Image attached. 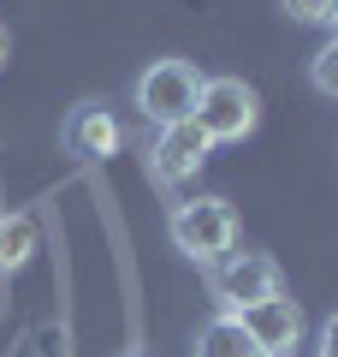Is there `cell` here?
<instances>
[{
	"label": "cell",
	"instance_id": "6da1fadb",
	"mask_svg": "<svg viewBox=\"0 0 338 357\" xmlns=\"http://www.w3.org/2000/svg\"><path fill=\"white\" fill-rule=\"evenodd\" d=\"M166 238H172L178 256L214 268L220 256L238 250V208L225 203V197H184L166 215Z\"/></svg>",
	"mask_w": 338,
	"mask_h": 357
},
{
	"label": "cell",
	"instance_id": "7a4b0ae2",
	"mask_svg": "<svg viewBox=\"0 0 338 357\" xmlns=\"http://www.w3.org/2000/svg\"><path fill=\"white\" fill-rule=\"evenodd\" d=\"M190 126H196L214 149H220V143H243L261 126V96H255V84H243V77H202Z\"/></svg>",
	"mask_w": 338,
	"mask_h": 357
},
{
	"label": "cell",
	"instance_id": "3957f363",
	"mask_svg": "<svg viewBox=\"0 0 338 357\" xmlns=\"http://www.w3.org/2000/svg\"><path fill=\"white\" fill-rule=\"evenodd\" d=\"M273 292H285V280H279V262L261 250H232L208 268V298L220 316H243L250 304H261Z\"/></svg>",
	"mask_w": 338,
	"mask_h": 357
},
{
	"label": "cell",
	"instance_id": "277c9868",
	"mask_svg": "<svg viewBox=\"0 0 338 357\" xmlns=\"http://www.w3.org/2000/svg\"><path fill=\"white\" fill-rule=\"evenodd\" d=\"M137 114L149 119L154 131L161 126H178V119L196 114V96H202V72L190 60H149V72L137 77Z\"/></svg>",
	"mask_w": 338,
	"mask_h": 357
},
{
	"label": "cell",
	"instance_id": "5b68a950",
	"mask_svg": "<svg viewBox=\"0 0 338 357\" xmlns=\"http://www.w3.org/2000/svg\"><path fill=\"white\" fill-rule=\"evenodd\" d=\"M208 155H214V143L202 137L190 119L161 126V131H154V143H149V178L161 185V191H178L184 178L202 173V161H208Z\"/></svg>",
	"mask_w": 338,
	"mask_h": 357
},
{
	"label": "cell",
	"instance_id": "8992f818",
	"mask_svg": "<svg viewBox=\"0 0 338 357\" xmlns=\"http://www.w3.org/2000/svg\"><path fill=\"white\" fill-rule=\"evenodd\" d=\"M238 321H243V333L255 340L261 357H297V345H303V304L291 292H273V298H261V304H250Z\"/></svg>",
	"mask_w": 338,
	"mask_h": 357
},
{
	"label": "cell",
	"instance_id": "52a82bcc",
	"mask_svg": "<svg viewBox=\"0 0 338 357\" xmlns=\"http://www.w3.org/2000/svg\"><path fill=\"white\" fill-rule=\"evenodd\" d=\"M60 149L72 161H107V155H119V119L101 102H77L60 119Z\"/></svg>",
	"mask_w": 338,
	"mask_h": 357
},
{
	"label": "cell",
	"instance_id": "ba28073f",
	"mask_svg": "<svg viewBox=\"0 0 338 357\" xmlns=\"http://www.w3.org/2000/svg\"><path fill=\"white\" fill-rule=\"evenodd\" d=\"M190 357H261V351H255V340L243 333L238 316H220V310H214L196 328V340H190Z\"/></svg>",
	"mask_w": 338,
	"mask_h": 357
},
{
	"label": "cell",
	"instance_id": "9c48e42d",
	"mask_svg": "<svg viewBox=\"0 0 338 357\" xmlns=\"http://www.w3.org/2000/svg\"><path fill=\"white\" fill-rule=\"evenodd\" d=\"M36 256V220L30 215H0V280L24 274Z\"/></svg>",
	"mask_w": 338,
	"mask_h": 357
},
{
	"label": "cell",
	"instance_id": "30bf717a",
	"mask_svg": "<svg viewBox=\"0 0 338 357\" xmlns=\"http://www.w3.org/2000/svg\"><path fill=\"white\" fill-rule=\"evenodd\" d=\"M291 24H309V30H332L338 24V0H279Z\"/></svg>",
	"mask_w": 338,
	"mask_h": 357
},
{
	"label": "cell",
	"instance_id": "8fae6325",
	"mask_svg": "<svg viewBox=\"0 0 338 357\" xmlns=\"http://www.w3.org/2000/svg\"><path fill=\"white\" fill-rule=\"evenodd\" d=\"M309 84L321 96H338V42H321L314 48V66H309Z\"/></svg>",
	"mask_w": 338,
	"mask_h": 357
},
{
	"label": "cell",
	"instance_id": "7c38bea8",
	"mask_svg": "<svg viewBox=\"0 0 338 357\" xmlns=\"http://www.w3.org/2000/svg\"><path fill=\"white\" fill-rule=\"evenodd\" d=\"M314 357H338V316L321 321V333H314Z\"/></svg>",
	"mask_w": 338,
	"mask_h": 357
},
{
	"label": "cell",
	"instance_id": "4fadbf2b",
	"mask_svg": "<svg viewBox=\"0 0 338 357\" xmlns=\"http://www.w3.org/2000/svg\"><path fill=\"white\" fill-rule=\"evenodd\" d=\"M6 60H13V30L0 24V66H6Z\"/></svg>",
	"mask_w": 338,
	"mask_h": 357
},
{
	"label": "cell",
	"instance_id": "5bb4252c",
	"mask_svg": "<svg viewBox=\"0 0 338 357\" xmlns=\"http://www.w3.org/2000/svg\"><path fill=\"white\" fill-rule=\"evenodd\" d=\"M119 357H149V351H119Z\"/></svg>",
	"mask_w": 338,
	"mask_h": 357
}]
</instances>
